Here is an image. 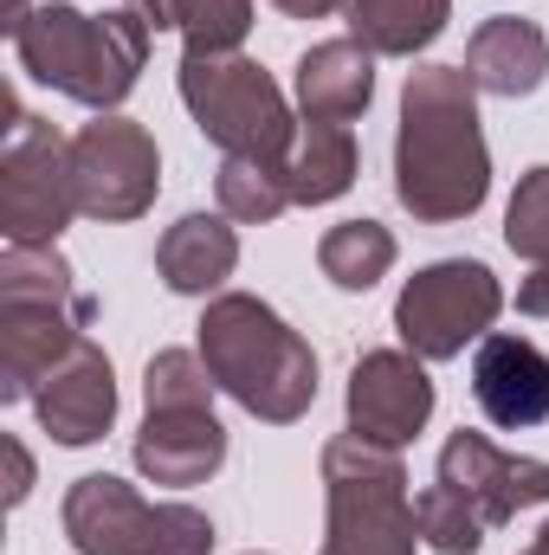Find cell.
<instances>
[{
    "mask_svg": "<svg viewBox=\"0 0 549 555\" xmlns=\"http://www.w3.org/2000/svg\"><path fill=\"white\" fill-rule=\"evenodd\" d=\"M33 414H39V426H46L59 446H98V439L111 433V420H117V369H111V356L85 336V343L39 382Z\"/></svg>",
    "mask_w": 549,
    "mask_h": 555,
    "instance_id": "5bb4252c",
    "label": "cell"
},
{
    "mask_svg": "<svg viewBox=\"0 0 549 555\" xmlns=\"http://www.w3.org/2000/svg\"><path fill=\"white\" fill-rule=\"evenodd\" d=\"M343 408H349V433L401 452L433 420V375H426V362L413 349H369L349 369Z\"/></svg>",
    "mask_w": 549,
    "mask_h": 555,
    "instance_id": "7c38bea8",
    "label": "cell"
},
{
    "mask_svg": "<svg viewBox=\"0 0 549 555\" xmlns=\"http://www.w3.org/2000/svg\"><path fill=\"white\" fill-rule=\"evenodd\" d=\"M214 201H220L227 220L266 227V220H278L291 207V175H284V162H272V155H227L220 175H214Z\"/></svg>",
    "mask_w": 549,
    "mask_h": 555,
    "instance_id": "7402d4cb",
    "label": "cell"
},
{
    "mask_svg": "<svg viewBox=\"0 0 549 555\" xmlns=\"http://www.w3.org/2000/svg\"><path fill=\"white\" fill-rule=\"evenodd\" d=\"M233 266H240V233L227 214H181L155 240V278L175 297H220Z\"/></svg>",
    "mask_w": 549,
    "mask_h": 555,
    "instance_id": "e0dca14e",
    "label": "cell"
},
{
    "mask_svg": "<svg viewBox=\"0 0 549 555\" xmlns=\"http://www.w3.org/2000/svg\"><path fill=\"white\" fill-rule=\"evenodd\" d=\"M227 465V426L214 408H149L137 433V472L149 485L188 491Z\"/></svg>",
    "mask_w": 549,
    "mask_h": 555,
    "instance_id": "9a60e30c",
    "label": "cell"
},
{
    "mask_svg": "<svg viewBox=\"0 0 549 555\" xmlns=\"http://www.w3.org/2000/svg\"><path fill=\"white\" fill-rule=\"evenodd\" d=\"M413 517H420V543H426L433 555H478L485 550V537H491V530H485V524H478V517L439 485V478L413 498Z\"/></svg>",
    "mask_w": 549,
    "mask_h": 555,
    "instance_id": "cb8c5ba5",
    "label": "cell"
},
{
    "mask_svg": "<svg viewBox=\"0 0 549 555\" xmlns=\"http://www.w3.org/2000/svg\"><path fill=\"white\" fill-rule=\"evenodd\" d=\"M537 550H544V555H549V524H544V530H537Z\"/></svg>",
    "mask_w": 549,
    "mask_h": 555,
    "instance_id": "1f68e13d",
    "label": "cell"
},
{
    "mask_svg": "<svg viewBox=\"0 0 549 555\" xmlns=\"http://www.w3.org/2000/svg\"><path fill=\"white\" fill-rule=\"evenodd\" d=\"M98 297L78 291L59 246L0 253V401H33L39 382L85 343Z\"/></svg>",
    "mask_w": 549,
    "mask_h": 555,
    "instance_id": "277c9868",
    "label": "cell"
},
{
    "mask_svg": "<svg viewBox=\"0 0 549 555\" xmlns=\"http://www.w3.org/2000/svg\"><path fill=\"white\" fill-rule=\"evenodd\" d=\"M181 104L194 117V130L227 149V155H272L284 162L297 124H291V104L272 85L266 65H253L246 52H181Z\"/></svg>",
    "mask_w": 549,
    "mask_h": 555,
    "instance_id": "8992f818",
    "label": "cell"
},
{
    "mask_svg": "<svg viewBox=\"0 0 549 555\" xmlns=\"http://www.w3.org/2000/svg\"><path fill=\"white\" fill-rule=\"evenodd\" d=\"M401 246L382 220H336L323 240H317V266L336 291H375L382 278L395 272Z\"/></svg>",
    "mask_w": 549,
    "mask_h": 555,
    "instance_id": "44dd1931",
    "label": "cell"
},
{
    "mask_svg": "<svg viewBox=\"0 0 549 555\" xmlns=\"http://www.w3.org/2000/svg\"><path fill=\"white\" fill-rule=\"evenodd\" d=\"M472 401L505 433H531L549 420V356L531 336L491 330L472 349Z\"/></svg>",
    "mask_w": 549,
    "mask_h": 555,
    "instance_id": "4fadbf2b",
    "label": "cell"
},
{
    "mask_svg": "<svg viewBox=\"0 0 549 555\" xmlns=\"http://www.w3.org/2000/svg\"><path fill=\"white\" fill-rule=\"evenodd\" d=\"M194 349H201L214 388L266 426H291L317 401V349L253 291L207 297V310L194 323Z\"/></svg>",
    "mask_w": 549,
    "mask_h": 555,
    "instance_id": "7a4b0ae2",
    "label": "cell"
},
{
    "mask_svg": "<svg viewBox=\"0 0 549 555\" xmlns=\"http://www.w3.org/2000/svg\"><path fill=\"white\" fill-rule=\"evenodd\" d=\"M452 20V0H349V39H362L375 59L426 52Z\"/></svg>",
    "mask_w": 549,
    "mask_h": 555,
    "instance_id": "ffe728a7",
    "label": "cell"
},
{
    "mask_svg": "<svg viewBox=\"0 0 549 555\" xmlns=\"http://www.w3.org/2000/svg\"><path fill=\"white\" fill-rule=\"evenodd\" d=\"M72 220H78L72 142L46 117L13 104V124L0 137V233H7V246H59V233Z\"/></svg>",
    "mask_w": 549,
    "mask_h": 555,
    "instance_id": "ba28073f",
    "label": "cell"
},
{
    "mask_svg": "<svg viewBox=\"0 0 549 555\" xmlns=\"http://www.w3.org/2000/svg\"><path fill=\"white\" fill-rule=\"evenodd\" d=\"M253 555H259V550H253Z\"/></svg>",
    "mask_w": 549,
    "mask_h": 555,
    "instance_id": "836d02e7",
    "label": "cell"
},
{
    "mask_svg": "<svg viewBox=\"0 0 549 555\" xmlns=\"http://www.w3.org/2000/svg\"><path fill=\"white\" fill-rule=\"evenodd\" d=\"M149 33H175V0H124Z\"/></svg>",
    "mask_w": 549,
    "mask_h": 555,
    "instance_id": "f1b7e54d",
    "label": "cell"
},
{
    "mask_svg": "<svg viewBox=\"0 0 549 555\" xmlns=\"http://www.w3.org/2000/svg\"><path fill=\"white\" fill-rule=\"evenodd\" d=\"M297 111L317 124H356L375 98V52L362 39H323L297 59Z\"/></svg>",
    "mask_w": 549,
    "mask_h": 555,
    "instance_id": "2e32d148",
    "label": "cell"
},
{
    "mask_svg": "<svg viewBox=\"0 0 549 555\" xmlns=\"http://www.w3.org/2000/svg\"><path fill=\"white\" fill-rule=\"evenodd\" d=\"M26 13H33L26 0H7V13H0V26H7V33H20V26H26Z\"/></svg>",
    "mask_w": 549,
    "mask_h": 555,
    "instance_id": "4dcf8cb0",
    "label": "cell"
},
{
    "mask_svg": "<svg viewBox=\"0 0 549 555\" xmlns=\"http://www.w3.org/2000/svg\"><path fill=\"white\" fill-rule=\"evenodd\" d=\"M465 72H472V85L485 91V98H531V91H544L549 78V33L537 20H518V13H498V20H485L478 33H472V46H465Z\"/></svg>",
    "mask_w": 549,
    "mask_h": 555,
    "instance_id": "ac0fdd59",
    "label": "cell"
},
{
    "mask_svg": "<svg viewBox=\"0 0 549 555\" xmlns=\"http://www.w3.org/2000/svg\"><path fill=\"white\" fill-rule=\"evenodd\" d=\"M491 194V149L478 130V85L465 65H420L401 85L395 201L420 227L472 220Z\"/></svg>",
    "mask_w": 549,
    "mask_h": 555,
    "instance_id": "6da1fadb",
    "label": "cell"
},
{
    "mask_svg": "<svg viewBox=\"0 0 549 555\" xmlns=\"http://www.w3.org/2000/svg\"><path fill=\"white\" fill-rule=\"evenodd\" d=\"M149 39L155 33L130 7L124 13H85L72 0H46L13 33V59L33 85H52L59 98L104 117L137 91L142 65H149Z\"/></svg>",
    "mask_w": 549,
    "mask_h": 555,
    "instance_id": "3957f363",
    "label": "cell"
},
{
    "mask_svg": "<svg viewBox=\"0 0 549 555\" xmlns=\"http://www.w3.org/2000/svg\"><path fill=\"white\" fill-rule=\"evenodd\" d=\"M518 310L524 317H549V266H531V278L518 284Z\"/></svg>",
    "mask_w": 549,
    "mask_h": 555,
    "instance_id": "83f0119b",
    "label": "cell"
},
{
    "mask_svg": "<svg viewBox=\"0 0 549 555\" xmlns=\"http://www.w3.org/2000/svg\"><path fill=\"white\" fill-rule=\"evenodd\" d=\"M284 175H291V207H330V201H343L356 188V130L304 117L291 155H284Z\"/></svg>",
    "mask_w": 549,
    "mask_h": 555,
    "instance_id": "d6986e66",
    "label": "cell"
},
{
    "mask_svg": "<svg viewBox=\"0 0 549 555\" xmlns=\"http://www.w3.org/2000/svg\"><path fill=\"white\" fill-rule=\"evenodd\" d=\"M142 408H214V375L201 349H155L142 369Z\"/></svg>",
    "mask_w": 549,
    "mask_h": 555,
    "instance_id": "603a6c76",
    "label": "cell"
},
{
    "mask_svg": "<svg viewBox=\"0 0 549 555\" xmlns=\"http://www.w3.org/2000/svg\"><path fill=\"white\" fill-rule=\"evenodd\" d=\"M284 20H323V13H336V7H349V0H272Z\"/></svg>",
    "mask_w": 549,
    "mask_h": 555,
    "instance_id": "f546056e",
    "label": "cell"
},
{
    "mask_svg": "<svg viewBox=\"0 0 549 555\" xmlns=\"http://www.w3.org/2000/svg\"><path fill=\"white\" fill-rule=\"evenodd\" d=\"M72 188H78V214L85 220H142L162 194V149L137 117L104 111L98 124H85L72 137Z\"/></svg>",
    "mask_w": 549,
    "mask_h": 555,
    "instance_id": "30bf717a",
    "label": "cell"
},
{
    "mask_svg": "<svg viewBox=\"0 0 549 555\" xmlns=\"http://www.w3.org/2000/svg\"><path fill=\"white\" fill-rule=\"evenodd\" d=\"M524 555H544V550H537V543H531V550H524Z\"/></svg>",
    "mask_w": 549,
    "mask_h": 555,
    "instance_id": "d6a6232c",
    "label": "cell"
},
{
    "mask_svg": "<svg viewBox=\"0 0 549 555\" xmlns=\"http://www.w3.org/2000/svg\"><path fill=\"white\" fill-rule=\"evenodd\" d=\"M420 517L395 446L336 433L323 446V555H413Z\"/></svg>",
    "mask_w": 549,
    "mask_h": 555,
    "instance_id": "5b68a950",
    "label": "cell"
},
{
    "mask_svg": "<svg viewBox=\"0 0 549 555\" xmlns=\"http://www.w3.org/2000/svg\"><path fill=\"white\" fill-rule=\"evenodd\" d=\"M505 246L531 266H549V162H537L518 181V194L505 207Z\"/></svg>",
    "mask_w": 549,
    "mask_h": 555,
    "instance_id": "484cf974",
    "label": "cell"
},
{
    "mask_svg": "<svg viewBox=\"0 0 549 555\" xmlns=\"http://www.w3.org/2000/svg\"><path fill=\"white\" fill-rule=\"evenodd\" d=\"M439 485L485 524H511L518 511H537L549 504V459H531V452H505L491 446L485 433L459 426L446 446H439Z\"/></svg>",
    "mask_w": 549,
    "mask_h": 555,
    "instance_id": "8fae6325",
    "label": "cell"
},
{
    "mask_svg": "<svg viewBox=\"0 0 549 555\" xmlns=\"http://www.w3.org/2000/svg\"><path fill=\"white\" fill-rule=\"evenodd\" d=\"M0 452H7V504H26V491H33V459H26V446L7 433L0 439Z\"/></svg>",
    "mask_w": 549,
    "mask_h": 555,
    "instance_id": "4316f807",
    "label": "cell"
},
{
    "mask_svg": "<svg viewBox=\"0 0 549 555\" xmlns=\"http://www.w3.org/2000/svg\"><path fill=\"white\" fill-rule=\"evenodd\" d=\"M65 537L78 555H214V517L194 504H149L137 485L85 472L65 491Z\"/></svg>",
    "mask_w": 549,
    "mask_h": 555,
    "instance_id": "52a82bcc",
    "label": "cell"
},
{
    "mask_svg": "<svg viewBox=\"0 0 549 555\" xmlns=\"http://www.w3.org/2000/svg\"><path fill=\"white\" fill-rule=\"evenodd\" d=\"M175 33L188 52H240L253 33V0H175Z\"/></svg>",
    "mask_w": 549,
    "mask_h": 555,
    "instance_id": "d4e9b609",
    "label": "cell"
},
{
    "mask_svg": "<svg viewBox=\"0 0 549 555\" xmlns=\"http://www.w3.org/2000/svg\"><path fill=\"white\" fill-rule=\"evenodd\" d=\"M505 310V284L478 259H433L395 297V336L420 362H452L465 343H485Z\"/></svg>",
    "mask_w": 549,
    "mask_h": 555,
    "instance_id": "9c48e42d",
    "label": "cell"
}]
</instances>
